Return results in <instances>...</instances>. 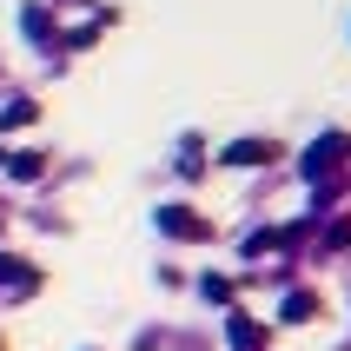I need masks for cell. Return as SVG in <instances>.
Instances as JSON below:
<instances>
[{
  "label": "cell",
  "instance_id": "obj_1",
  "mask_svg": "<svg viewBox=\"0 0 351 351\" xmlns=\"http://www.w3.org/2000/svg\"><path fill=\"white\" fill-rule=\"evenodd\" d=\"M159 232H173V239H206V219H193L186 206H159Z\"/></svg>",
  "mask_w": 351,
  "mask_h": 351
},
{
  "label": "cell",
  "instance_id": "obj_2",
  "mask_svg": "<svg viewBox=\"0 0 351 351\" xmlns=\"http://www.w3.org/2000/svg\"><path fill=\"white\" fill-rule=\"evenodd\" d=\"M226 332H232V351H258V345H265V338H258V325H252L245 312H232V325H226Z\"/></svg>",
  "mask_w": 351,
  "mask_h": 351
},
{
  "label": "cell",
  "instance_id": "obj_3",
  "mask_svg": "<svg viewBox=\"0 0 351 351\" xmlns=\"http://www.w3.org/2000/svg\"><path fill=\"white\" fill-rule=\"evenodd\" d=\"M226 159H232V166H258V159H272V146H258V139H239Z\"/></svg>",
  "mask_w": 351,
  "mask_h": 351
},
{
  "label": "cell",
  "instance_id": "obj_4",
  "mask_svg": "<svg viewBox=\"0 0 351 351\" xmlns=\"http://www.w3.org/2000/svg\"><path fill=\"white\" fill-rule=\"evenodd\" d=\"M312 312H318L312 292H292V298H285V318H312Z\"/></svg>",
  "mask_w": 351,
  "mask_h": 351
},
{
  "label": "cell",
  "instance_id": "obj_5",
  "mask_svg": "<svg viewBox=\"0 0 351 351\" xmlns=\"http://www.w3.org/2000/svg\"><path fill=\"white\" fill-rule=\"evenodd\" d=\"M0 278H14V285H34V272H27L20 258H0Z\"/></svg>",
  "mask_w": 351,
  "mask_h": 351
},
{
  "label": "cell",
  "instance_id": "obj_6",
  "mask_svg": "<svg viewBox=\"0 0 351 351\" xmlns=\"http://www.w3.org/2000/svg\"><path fill=\"white\" fill-rule=\"evenodd\" d=\"M40 173V153H14V179H34Z\"/></svg>",
  "mask_w": 351,
  "mask_h": 351
}]
</instances>
